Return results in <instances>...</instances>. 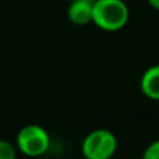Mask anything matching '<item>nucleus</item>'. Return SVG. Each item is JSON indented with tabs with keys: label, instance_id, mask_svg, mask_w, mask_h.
<instances>
[{
	"label": "nucleus",
	"instance_id": "f257e3e1",
	"mask_svg": "<svg viewBox=\"0 0 159 159\" xmlns=\"http://www.w3.org/2000/svg\"><path fill=\"white\" fill-rule=\"evenodd\" d=\"M129 21V8L123 0H95L92 22L103 31H119Z\"/></svg>",
	"mask_w": 159,
	"mask_h": 159
},
{
	"label": "nucleus",
	"instance_id": "f03ea898",
	"mask_svg": "<svg viewBox=\"0 0 159 159\" xmlns=\"http://www.w3.org/2000/svg\"><path fill=\"white\" fill-rule=\"evenodd\" d=\"M117 147L115 134L109 130L98 129L85 137L82 143V154L87 159H109Z\"/></svg>",
	"mask_w": 159,
	"mask_h": 159
},
{
	"label": "nucleus",
	"instance_id": "7ed1b4c3",
	"mask_svg": "<svg viewBox=\"0 0 159 159\" xmlns=\"http://www.w3.org/2000/svg\"><path fill=\"white\" fill-rule=\"evenodd\" d=\"M17 145L20 151L28 157H39L49 148V135L42 127L30 124L20 130L17 135Z\"/></svg>",
	"mask_w": 159,
	"mask_h": 159
},
{
	"label": "nucleus",
	"instance_id": "20e7f679",
	"mask_svg": "<svg viewBox=\"0 0 159 159\" xmlns=\"http://www.w3.org/2000/svg\"><path fill=\"white\" fill-rule=\"evenodd\" d=\"M92 4L89 0H73L69 6V18L77 25H85L92 21Z\"/></svg>",
	"mask_w": 159,
	"mask_h": 159
},
{
	"label": "nucleus",
	"instance_id": "39448f33",
	"mask_svg": "<svg viewBox=\"0 0 159 159\" xmlns=\"http://www.w3.org/2000/svg\"><path fill=\"white\" fill-rule=\"evenodd\" d=\"M141 89L144 95L159 101V66L149 67L141 78Z\"/></svg>",
	"mask_w": 159,
	"mask_h": 159
},
{
	"label": "nucleus",
	"instance_id": "423d86ee",
	"mask_svg": "<svg viewBox=\"0 0 159 159\" xmlns=\"http://www.w3.org/2000/svg\"><path fill=\"white\" fill-rule=\"evenodd\" d=\"M0 159H16V149L8 141L0 140Z\"/></svg>",
	"mask_w": 159,
	"mask_h": 159
},
{
	"label": "nucleus",
	"instance_id": "0eeeda50",
	"mask_svg": "<svg viewBox=\"0 0 159 159\" xmlns=\"http://www.w3.org/2000/svg\"><path fill=\"white\" fill-rule=\"evenodd\" d=\"M143 159H159V140L152 143L151 145L144 151Z\"/></svg>",
	"mask_w": 159,
	"mask_h": 159
},
{
	"label": "nucleus",
	"instance_id": "6e6552de",
	"mask_svg": "<svg viewBox=\"0 0 159 159\" xmlns=\"http://www.w3.org/2000/svg\"><path fill=\"white\" fill-rule=\"evenodd\" d=\"M147 2H148L149 4H151L154 8H157V10H159V0H147Z\"/></svg>",
	"mask_w": 159,
	"mask_h": 159
}]
</instances>
